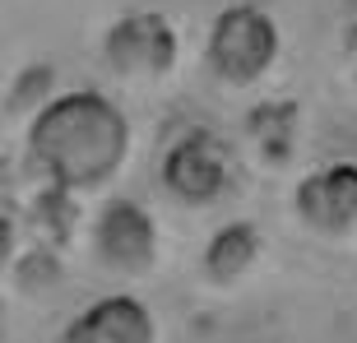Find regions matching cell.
Instances as JSON below:
<instances>
[{"label": "cell", "mask_w": 357, "mask_h": 343, "mask_svg": "<svg viewBox=\"0 0 357 343\" xmlns=\"http://www.w3.org/2000/svg\"><path fill=\"white\" fill-rule=\"evenodd\" d=\"M47 84H52V70H47V66H28L24 79L14 84V93H10V107H14V112H24V107H42Z\"/></svg>", "instance_id": "cell-10"}, {"label": "cell", "mask_w": 357, "mask_h": 343, "mask_svg": "<svg viewBox=\"0 0 357 343\" xmlns=\"http://www.w3.org/2000/svg\"><path fill=\"white\" fill-rule=\"evenodd\" d=\"M93 251L102 269L121 278H144L158 264V223L144 204L135 199H112L102 204L98 223H93Z\"/></svg>", "instance_id": "cell-5"}, {"label": "cell", "mask_w": 357, "mask_h": 343, "mask_svg": "<svg viewBox=\"0 0 357 343\" xmlns=\"http://www.w3.org/2000/svg\"><path fill=\"white\" fill-rule=\"evenodd\" d=\"M265 255V237L255 223H227L218 227L204 246V278L213 288H232L255 269V260Z\"/></svg>", "instance_id": "cell-8"}, {"label": "cell", "mask_w": 357, "mask_h": 343, "mask_svg": "<svg viewBox=\"0 0 357 343\" xmlns=\"http://www.w3.org/2000/svg\"><path fill=\"white\" fill-rule=\"evenodd\" d=\"M153 339H158L153 311L130 292H116V297H102L89 311H79L66 325L61 343H153Z\"/></svg>", "instance_id": "cell-7"}, {"label": "cell", "mask_w": 357, "mask_h": 343, "mask_svg": "<svg viewBox=\"0 0 357 343\" xmlns=\"http://www.w3.org/2000/svg\"><path fill=\"white\" fill-rule=\"evenodd\" d=\"M237 162L213 130H190L162 153V185L190 209H209L232 190Z\"/></svg>", "instance_id": "cell-4"}, {"label": "cell", "mask_w": 357, "mask_h": 343, "mask_svg": "<svg viewBox=\"0 0 357 343\" xmlns=\"http://www.w3.org/2000/svg\"><path fill=\"white\" fill-rule=\"evenodd\" d=\"M292 209L320 237H353L357 232V162H330L306 172L292 190Z\"/></svg>", "instance_id": "cell-6"}, {"label": "cell", "mask_w": 357, "mask_h": 343, "mask_svg": "<svg viewBox=\"0 0 357 343\" xmlns=\"http://www.w3.org/2000/svg\"><path fill=\"white\" fill-rule=\"evenodd\" d=\"M353 79H357V56H353Z\"/></svg>", "instance_id": "cell-12"}, {"label": "cell", "mask_w": 357, "mask_h": 343, "mask_svg": "<svg viewBox=\"0 0 357 343\" xmlns=\"http://www.w3.org/2000/svg\"><path fill=\"white\" fill-rule=\"evenodd\" d=\"M251 135H255V144H260V153L269 162H283L288 148H292V135H297V107L292 102H265L251 116Z\"/></svg>", "instance_id": "cell-9"}, {"label": "cell", "mask_w": 357, "mask_h": 343, "mask_svg": "<svg viewBox=\"0 0 357 343\" xmlns=\"http://www.w3.org/2000/svg\"><path fill=\"white\" fill-rule=\"evenodd\" d=\"M204 61H209L213 79L232 84V89L265 79L269 66L278 61V24L255 5H227L209 24Z\"/></svg>", "instance_id": "cell-2"}, {"label": "cell", "mask_w": 357, "mask_h": 343, "mask_svg": "<svg viewBox=\"0 0 357 343\" xmlns=\"http://www.w3.org/2000/svg\"><path fill=\"white\" fill-rule=\"evenodd\" d=\"M176 56H181V38L172 19L158 10L121 14L102 38V61L121 79H162L176 70Z\"/></svg>", "instance_id": "cell-3"}, {"label": "cell", "mask_w": 357, "mask_h": 343, "mask_svg": "<svg viewBox=\"0 0 357 343\" xmlns=\"http://www.w3.org/2000/svg\"><path fill=\"white\" fill-rule=\"evenodd\" d=\"M28 153L56 190L84 195L121 172L130 153V121L112 98L93 89H75L47 98L28 125Z\"/></svg>", "instance_id": "cell-1"}, {"label": "cell", "mask_w": 357, "mask_h": 343, "mask_svg": "<svg viewBox=\"0 0 357 343\" xmlns=\"http://www.w3.org/2000/svg\"><path fill=\"white\" fill-rule=\"evenodd\" d=\"M14 264V223L0 213V274Z\"/></svg>", "instance_id": "cell-11"}]
</instances>
